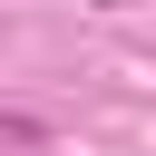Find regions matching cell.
Listing matches in <instances>:
<instances>
[{
    "label": "cell",
    "instance_id": "1",
    "mask_svg": "<svg viewBox=\"0 0 156 156\" xmlns=\"http://www.w3.org/2000/svg\"><path fill=\"white\" fill-rule=\"evenodd\" d=\"M0 146H49V127H39V117H20V107H0Z\"/></svg>",
    "mask_w": 156,
    "mask_h": 156
}]
</instances>
